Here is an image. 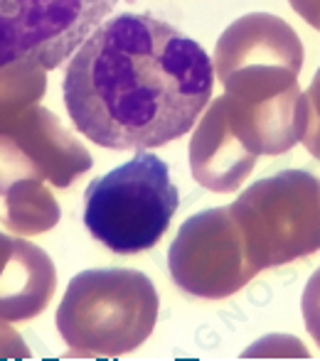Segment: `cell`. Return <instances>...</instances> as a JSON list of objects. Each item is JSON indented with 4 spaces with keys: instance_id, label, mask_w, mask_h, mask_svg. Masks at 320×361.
I'll use <instances>...</instances> for the list:
<instances>
[{
    "instance_id": "cell-1",
    "label": "cell",
    "mask_w": 320,
    "mask_h": 361,
    "mask_svg": "<svg viewBox=\"0 0 320 361\" xmlns=\"http://www.w3.org/2000/svg\"><path fill=\"white\" fill-rule=\"evenodd\" d=\"M212 79L202 44L148 13H124L84 39L62 89L69 118L91 143L148 150L190 133Z\"/></svg>"
},
{
    "instance_id": "cell-2",
    "label": "cell",
    "mask_w": 320,
    "mask_h": 361,
    "mask_svg": "<svg viewBox=\"0 0 320 361\" xmlns=\"http://www.w3.org/2000/svg\"><path fill=\"white\" fill-rule=\"evenodd\" d=\"M301 67V37L276 15H244L217 39L215 74L225 94L249 116L261 155H283L301 143L306 128Z\"/></svg>"
},
{
    "instance_id": "cell-3",
    "label": "cell",
    "mask_w": 320,
    "mask_h": 361,
    "mask_svg": "<svg viewBox=\"0 0 320 361\" xmlns=\"http://www.w3.org/2000/svg\"><path fill=\"white\" fill-rule=\"evenodd\" d=\"M158 310V290L146 273L94 268L69 281L54 324L77 357H121L150 337Z\"/></svg>"
},
{
    "instance_id": "cell-4",
    "label": "cell",
    "mask_w": 320,
    "mask_h": 361,
    "mask_svg": "<svg viewBox=\"0 0 320 361\" xmlns=\"http://www.w3.org/2000/svg\"><path fill=\"white\" fill-rule=\"evenodd\" d=\"M180 207L170 167L153 152H136L129 162L96 177L84 190V226L119 256L150 251Z\"/></svg>"
},
{
    "instance_id": "cell-5",
    "label": "cell",
    "mask_w": 320,
    "mask_h": 361,
    "mask_svg": "<svg viewBox=\"0 0 320 361\" xmlns=\"http://www.w3.org/2000/svg\"><path fill=\"white\" fill-rule=\"evenodd\" d=\"M230 207L259 273L320 251V180L313 172L263 177Z\"/></svg>"
},
{
    "instance_id": "cell-6",
    "label": "cell",
    "mask_w": 320,
    "mask_h": 361,
    "mask_svg": "<svg viewBox=\"0 0 320 361\" xmlns=\"http://www.w3.org/2000/svg\"><path fill=\"white\" fill-rule=\"evenodd\" d=\"M119 0H0V67L57 69Z\"/></svg>"
},
{
    "instance_id": "cell-7",
    "label": "cell",
    "mask_w": 320,
    "mask_h": 361,
    "mask_svg": "<svg viewBox=\"0 0 320 361\" xmlns=\"http://www.w3.org/2000/svg\"><path fill=\"white\" fill-rule=\"evenodd\" d=\"M167 271L182 293L202 300L230 298L259 276L232 207L185 219L167 251Z\"/></svg>"
},
{
    "instance_id": "cell-8",
    "label": "cell",
    "mask_w": 320,
    "mask_h": 361,
    "mask_svg": "<svg viewBox=\"0 0 320 361\" xmlns=\"http://www.w3.org/2000/svg\"><path fill=\"white\" fill-rule=\"evenodd\" d=\"M91 170V155L40 104L0 118V190L18 180H42L67 190Z\"/></svg>"
},
{
    "instance_id": "cell-9",
    "label": "cell",
    "mask_w": 320,
    "mask_h": 361,
    "mask_svg": "<svg viewBox=\"0 0 320 361\" xmlns=\"http://www.w3.org/2000/svg\"><path fill=\"white\" fill-rule=\"evenodd\" d=\"M261 145L249 116L232 96L210 104L190 138V170L197 185L210 192H235L254 170Z\"/></svg>"
},
{
    "instance_id": "cell-10",
    "label": "cell",
    "mask_w": 320,
    "mask_h": 361,
    "mask_svg": "<svg viewBox=\"0 0 320 361\" xmlns=\"http://www.w3.org/2000/svg\"><path fill=\"white\" fill-rule=\"evenodd\" d=\"M57 288V271L35 243L0 231V319L25 322L49 305Z\"/></svg>"
},
{
    "instance_id": "cell-11",
    "label": "cell",
    "mask_w": 320,
    "mask_h": 361,
    "mask_svg": "<svg viewBox=\"0 0 320 361\" xmlns=\"http://www.w3.org/2000/svg\"><path fill=\"white\" fill-rule=\"evenodd\" d=\"M0 221L13 233H45L57 226L59 204L42 180H18L0 190Z\"/></svg>"
},
{
    "instance_id": "cell-12",
    "label": "cell",
    "mask_w": 320,
    "mask_h": 361,
    "mask_svg": "<svg viewBox=\"0 0 320 361\" xmlns=\"http://www.w3.org/2000/svg\"><path fill=\"white\" fill-rule=\"evenodd\" d=\"M47 89L45 69L32 64H5L0 67V118L40 104Z\"/></svg>"
},
{
    "instance_id": "cell-13",
    "label": "cell",
    "mask_w": 320,
    "mask_h": 361,
    "mask_svg": "<svg viewBox=\"0 0 320 361\" xmlns=\"http://www.w3.org/2000/svg\"><path fill=\"white\" fill-rule=\"evenodd\" d=\"M303 96H306V128L301 143L316 160H320V69Z\"/></svg>"
},
{
    "instance_id": "cell-14",
    "label": "cell",
    "mask_w": 320,
    "mask_h": 361,
    "mask_svg": "<svg viewBox=\"0 0 320 361\" xmlns=\"http://www.w3.org/2000/svg\"><path fill=\"white\" fill-rule=\"evenodd\" d=\"M301 310H303V322H306L308 334L313 337V342L320 347V268L308 278L306 290L301 298Z\"/></svg>"
},
{
    "instance_id": "cell-15",
    "label": "cell",
    "mask_w": 320,
    "mask_h": 361,
    "mask_svg": "<svg viewBox=\"0 0 320 361\" xmlns=\"http://www.w3.org/2000/svg\"><path fill=\"white\" fill-rule=\"evenodd\" d=\"M0 357H20V359H28L30 352L25 347V342L20 339L18 332L5 324V319H0Z\"/></svg>"
},
{
    "instance_id": "cell-16",
    "label": "cell",
    "mask_w": 320,
    "mask_h": 361,
    "mask_svg": "<svg viewBox=\"0 0 320 361\" xmlns=\"http://www.w3.org/2000/svg\"><path fill=\"white\" fill-rule=\"evenodd\" d=\"M288 3L311 27L320 30V0H288Z\"/></svg>"
}]
</instances>
